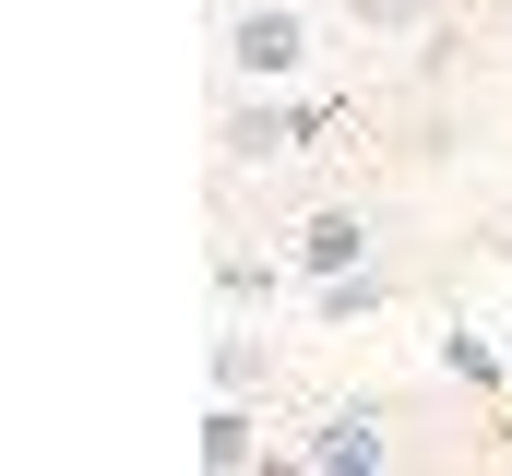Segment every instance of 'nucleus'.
<instances>
[{
	"instance_id": "1a4fd4ad",
	"label": "nucleus",
	"mask_w": 512,
	"mask_h": 476,
	"mask_svg": "<svg viewBox=\"0 0 512 476\" xmlns=\"http://www.w3.org/2000/svg\"><path fill=\"white\" fill-rule=\"evenodd\" d=\"M346 12H358L370 36H429V24H441V0H346Z\"/></svg>"
},
{
	"instance_id": "0eeeda50",
	"label": "nucleus",
	"mask_w": 512,
	"mask_h": 476,
	"mask_svg": "<svg viewBox=\"0 0 512 476\" xmlns=\"http://www.w3.org/2000/svg\"><path fill=\"white\" fill-rule=\"evenodd\" d=\"M286 274H298V262H251V250H215V298H227V310H274V298H286Z\"/></svg>"
},
{
	"instance_id": "20e7f679",
	"label": "nucleus",
	"mask_w": 512,
	"mask_h": 476,
	"mask_svg": "<svg viewBox=\"0 0 512 476\" xmlns=\"http://www.w3.org/2000/svg\"><path fill=\"white\" fill-rule=\"evenodd\" d=\"M370 250H382V238H370V215H358V203H322V215L298 227V250H286V262H298V286H334V274H370Z\"/></svg>"
},
{
	"instance_id": "f257e3e1",
	"label": "nucleus",
	"mask_w": 512,
	"mask_h": 476,
	"mask_svg": "<svg viewBox=\"0 0 512 476\" xmlns=\"http://www.w3.org/2000/svg\"><path fill=\"white\" fill-rule=\"evenodd\" d=\"M322 36L298 0H227V84H310Z\"/></svg>"
},
{
	"instance_id": "423d86ee",
	"label": "nucleus",
	"mask_w": 512,
	"mask_h": 476,
	"mask_svg": "<svg viewBox=\"0 0 512 476\" xmlns=\"http://www.w3.org/2000/svg\"><path fill=\"white\" fill-rule=\"evenodd\" d=\"M215 476H239V465H262V417H251V393H215V417H203V441H191Z\"/></svg>"
},
{
	"instance_id": "7ed1b4c3",
	"label": "nucleus",
	"mask_w": 512,
	"mask_h": 476,
	"mask_svg": "<svg viewBox=\"0 0 512 476\" xmlns=\"http://www.w3.org/2000/svg\"><path fill=\"white\" fill-rule=\"evenodd\" d=\"M298 465H310V476H382L393 465V417H382V405H322L310 441H298Z\"/></svg>"
},
{
	"instance_id": "39448f33",
	"label": "nucleus",
	"mask_w": 512,
	"mask_h": 476,
	"mask_svg": "<svg viewBox=\"0 0 512 476\" xmlns=\"http://www.w3.org/2000/svg\"><path fill=\"white\" fill-rule=\"evenodd\" d=\"M262 381H274V346H262L251 310H227V322H215V393H251L262 405Z\"/></svg>"
},
{
	"instance_id": "6e6552de",
	"label": "nucleus",
	"mask_w": 512,
	"mask_h": 476,
	"mask_svg": "<svg viewBox=\"0 0 512 476\" xmlns=\"http://www.w3.org/2000/svg\"><path fill=\"white\" fill-rule=\"evenodd\" d=\"M441 381H477V393H501V381H512V357L489 346L477 322H453V334H441Z\"/></svg>"
},
{
	"instance_id": "f03ea898",
	"label": "nucleus",
	"mask_w": 512,
	"mask_h": 476,
	"mask_svg": "<svg viewBox=\"0 0 512 476\" xmlns=\"http://www.w3.org/2000/svg\"><path fill=\"white\" fill-rule=\"evenodd\" d=\"M310 131H334L322 96H298V84H239V108H227V167H286V155H310Z\"/></svg>"
}]
</instances>
